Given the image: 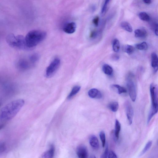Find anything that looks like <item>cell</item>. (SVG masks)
I'll use <instances>...</instances> for the list:
<instances>
[{
    "instance_id": "cell-38",
    "label": "cell",
    "mask_w": 158,
    "mask_h": 158,
    "mask_svg": "<svg viewBox=\"0 0 158 158\" xmlns=\"http://www.w3.org/2000/svg\"><path fill=\"white\" fill-rule=\"evenodd\" d=\"M119 57L118 55H114L113 57V59L114 60H118L119 59Z\"/></svg>"
},
{
    "instance_id": "cell-30",
    "label": "cell",
    "mask_w": 158,
    "mask_h": 158,
    "mask_svg": "<svg viewBox=\"0 0 158 158\" xmlns=\"http://www.w3.org/2000/svg\"><path fill=\"white\" fill-rule=\"evenodd\" d=\"M39 58V55L37 54H33L31 55L29 57V59L31 62L33 63L37 62Z\"/></svg>"
},
{
    "instance_id": "cell-26",
    "label": "cell",
    "mask_w": 158,
    "mask_h": 158,
    "mask_svg": "<svg viewBox=\"0 0 158 158\" xmlns=\"http://www.w3.org/2000/svg\"><path fill=\"white\" fill-rule=\"evenodd\" d=\"M112 87L116 88L118 90V93L119 94L126 93L127 90L123 86H122L119 85L114 84L112 85Z\"/></svg>"
},
{
    "instance_id": "cell-28",
    "label": "cell",
    "mask_w": 158,
    "mask_h": 158,
    "mask_svg": "<svg viewBox=\"0 0 158 158\" xmlns=\"http://www.w3.org/2000/svg\"><path fill=\"white\" fill-rule=\"evenodd\" d=\"M152 141H150L147 143L144 148L142 151L140 155V156H141L143 155L145 153L149 150L152 144Z\"/></svg>"
},
{
    "instance_id": "cell-14",
    "label": "cell",
    "mask_w": 158,
    "mask_h": 158,
    "mask_svg": "<svg viewBox=\"0 0 158 158\" xmlns=\"http://www.w3.org/2000/svg\"><path fill=\"white\" fill-rule=\"evenodd\" d=\"M134 34L136 38H144L147 37L148 33L145 29L141 28L136 30L134 31Z\"/></svg>"
},
{
    "instance_id": "cell-25",
    "label": "cell",
    "mask_w": 158,
    "mask_h": 158,
    "mask_svg": "<svg viewBox=\"0 0 158 158\" xmlns=\"http://www.w3.org/2000/svg\"><path fill=\"white\" fill-rule=\"evenodd\" d=\"M135 46L137 49L141 50H146L148 48V45L145 42L136 44Z\"/></svg>"
},
{
    "instance_id": "cell-34",
    "label": "cell",
    "mask_w": 158,
    "mask_h": 158,
    "mask_svg": "<svg viewBox=\"0 0 158 158\" xmlns=\"http://www.w3.org/2000/svg\"><path fill=\"white\" fill-rule=\"evenodd\" d=\"M6 147L4 144H0V153L3 152L6 150Z\"/></svg>"
},
{
    "instance_id": "cell-24",
    "label": "cell",
    "mask_w": 158,
    "mask_h": 158,
    "mask_svg": "<svg viewBox=\"0 0 158 158\" xmlns=\"http://www.w3.org/2000/svg\"><path fill=\"white\" fill-rule=\"evenodd\" d=\"M120 43L118 39H115L113 41V48L114 52L118 53L120 49Z\"/></svg>"
},
{
    "instance_id": "cell-21",
    "label": "cell",
    "mask_w": 158,
    "mask_h": 158,
    "mask_svg": "<svg viewBox=\"0 0 158 158\" xmlns=\"http://www.w3.org/2000/svg\"><path fill=\"white\" fill-rule=\"evenodd\" d=\"M108 106L110 109L113 112H116L119 109V104L118 102H111Z\"/></svg>"
},
{
    "instance_id": "cell-10",
    "label": "cell",
    "mask_w": 158,
    "mask_h": 158,
    "mask_svg": "<svg viewBox=\"0 0 158 158\" xmlns=\"http://www.w3.org/2000/svg\"><path fill=\"white\" fill-rule=\"evenodd\" d=\"M76 27V24L74 22H70L65 25L63 28V30L66 33L72 34L75 31Z\"/></svg>"
},
{
    "instance_id": "cell-22",
    "label": "cell",
    "mask_w": 158,
    "mask_h": 158,
    "mask_svg": "<svg viewBox=\"0 0 158 158\" xmlns=\"http://www.w3.org/2000/svg\"><path fill=\"white\" fill-rule=\"evenodd\" d=\"M139 17L143 21L149 22L150 20V17L149 15L145 12H141L139 14Z\"/></svg>"
},
{
    "instance_id": "cell-15",
    "label": "cell",
    "mask_w": 158,
    "mask_h": 158,
    "mask_svg": "<svg viewBox=\"0 0 158 158\" xmlns=\"http://www.w3.org/2000/svg\"><path fill=\"white\" fill-rule=\"evenodd\" d=\"M151 66L155 72L158 70V58L157 55L155 53H152L151 54Z\"/></svg>"
},
{
    "instance_id": "cell-8",
    "label": "cell",
    "mask_w": 158,
    "mask_h": 158,
    "mask_svg": "<svg viewBox=\"0 0 158 158\" xmlns=\"http://www.w3.org/2000/svg\"><path fill=\"white\" fill-rule=\"evenodd\" d=\"M6 41L10 47L14 48H17V39L13 33L8 34L6 37Z\"/></svg>"
},
{
    "instance_id": "cell-13",
    "label": "cell",
    "mask_w": 158,
    "mask_h": 158,
    "mask_svg": "<svg viewBox=\"0 0 158 158\" xmlns=\"http://www.w3.org/2000/svg\"><path fill=\"white\" fill-rule=\"evenodd\" d=\"M55 151L54 145H52L50 146L49 149L45 152L42 155V158H53Z\"/></svg>"
},
{
    "instance_id": "cell-3",
    "label": "cell",
    "mask_w": 158,
    "mask_h": 158,
    "mask_svg": "<svg viewBox=\"0 0 158 158\" xmlns=\"http://www.w3.org/2000/svg\"><path fill=\"white\" fill-rule=\"evenodd\" d=\"M150 91L152 101V107L150 110L147 123L149 124L152 117L156 114L158 111V89L157 86L156 85L152 84H151Z\"/></svg>"
},
{
    "instance_id": "cell-2",
    "label": "cell",
    "mask_w": 158,
    "mask_h": 158,
    "mask_svg": "<svg viewBox=\"0 0 158 158\" xmlns=\"http://www.w3.org/2000/svg\"><path fill=\"white\" fill-rule=\"evenodd\" d=\"M47 34L42 31H31L25 37L27 49L32 48L36 46L46 38Z\"/></svg>"
},
{
    "instance_id": "cell-29",
    "label": "cell",
    "mask_w": 158,
    "mask_h": 158,
    "mask_svg": "<svg viewBox=\"0 0 158 158\" xmlns=\"http://www.w3.org/2000/svg\"><path fill=\"white\" fill-rule=\"evenodd\" d=\"M100 137L102 142V145L103 148L104 147L106 144V135L104 132L101 131L100 133Z\"/></svg>"
},
{
    "instance_id": "cell-4",
    "label": "cell",
    "mask_w": 158,
    "mask_h": 158,
    "mask_svg": "<svg viewBox=\"0 0 158 158\" xmlns=\"http://www.w3.org/2000/svg\"><path fill=\"white\" fill-rule=\"evenodd\" d=\"M126 84L130 98L135 102L137 96L136 85L134 76L132 73L129 74L127 78Z\"/></svg>"
},
{
    "instance_id": "cell-9",
    "label": "cell",
    "mask_w": 158,
    "mask_h": 158,
    "mask_svg": "<svg viewBox=\"0 0 158 158\" xmlns=\"http://www.w3.org/2000/svg\"><path fill=\"white\" fill-rule=\"evenodd\" d=\"M16 38L17 48L21 49H27L25 37L22 35H19L16 36Z\"/></svg>"
},
{
    "instance_id": "cell-20",
    "label": "cell",
    "mask_w": 158,
    "mask_h": 158,
    "mask_svg": "<svg viewBox=\"0 0 158 158\" xmlns=\"http://www.w3.org/2000/svg\"><path fill=\"white\" fill-rule=\"evenodd\" d=\"M123 50L124 52L130 55L134 52L135 49L132 45H127L124 46Z\"/></svg>"
},
{
    "instance_id": "cell-18",
    "label": "cell",
    "mask_w": 158,
    "mask_h": 158,
    "mask_svg": "<svg viewBox=\"0 0 158 158\" xmlns=\"http://www.w3.org/2000/svg\"><path fill=\"white\" fill-rule=\"evenodd\" d=\"M102 70L104 73L108 75H111L113 73V68L107 64H105L103 65Z\"/></svg>"
},
{
    "instance_id": "cell-23",
    "label": "cell",
    "mask_w": 158,
    "mask_h": 158,
    "mask_svg": "<svg viewBox=\"0 0 158 158\" xmlns=\"http://www.w3.org/2000/svg\"><path fill=\"white\" fill-rule=\"evenodd\" d=\"M81 88L80 86H74L68 96V99H70L75 95L77 94Z\"/></svg>"
},
{
    "instance_id": "cell-39",
    "label": "cell",
    "mask_w": 158,
    "mask_h": 158,
    "mask_svg": "<svg viewBox=\"0 0 158 158\" xmlns=\"http://www.w3.org/2000/svg\"><path fill=\"white\" fill-rule=\"evenodd\" d=\"M4 126V125L3 124L0 125V130H1L2 128H3Z\"/></svg>"
},
{
    "instance_id": "cell-16",
    "label": "cell",
    "mask_w": 158,
    "mask_h": 158,
    "mask_svg": "<svg viewBox=\"0 0 158 158\" xmlns=\"http://www.w3.org/2000/svg\"><path fill=\"white\" fill-rule=\"evenodd\" d=\"M121 129V126L120 122L118 120H116L115 122V135L117 140L119 139Z\"/></svg>"
},
{
    "instance_id": "cell-6",
    "label": "cell",
    "mask_w": 158,
    "mask_h": 158,
    "mask_svg": "<svg viewBox=\"0 0 158 158\" xmlns=\"http://www.w3.org/2000/svg\"><path fill=\"white\" fill-rule=\"evenodd\" d=\"M126 114L127 118L130 125H132L134 117V110L132 107L130 102H126L125 104Z\"/></svg>"
},
{
    "instance_id": "cell-12",
    "label": "cell",
    "mask_w": 158,
    "mask_h": 158,
    "mask_svg": "<svg viewBox=\"0 0 158 158\" xmlns=\"http://www.w3.org/2000/svg\"><path fill=\"white\" fill-rule=\"evenodd\" d=\"M88 95L90 97L93 99H100L102 97V93L97 89H92L88 92Z\"/></svg>"
},
{
    "instance_id": "cell-31",
    "label": "cell",
    "mask_w": 158,
    "mask_h": 158,
    "mask_svg": "<svg viewBox=\"0 0 158 158\" xmlns=\"http://www.w3.org/2000/svg\"><path fill=\"white\" fill-rule=\"evenodd\" d=\"M108 158H118L115 153L113 151L111 150L108 152Z\"/></svg>"
},
{
    "instance_id": "cell-1",
    "label": "cell",
    "mask_w": 158,
    "mask_h": 158,
    "mask_svg": "<svg viewBox=\"0 0 158 158\" xmlns=\"http://www.w3.org/2000/svg\"><path fill=\"white\" fill-rule=\"evenodd\" d=\"M24 104L22 99L13 101L3 107L0 111V119L4 121L11 120L16 116Z\"/></svg>"
},
{
    "instance_id": "cell-40",
    "label": "cell",
    "mask_w": 158,
    "mask_h": 158,
    "mask_svg": "<svg viewBox=\"0 0 158 158\" xmlns=\"http://www.w3.org/2000/svg\"><path fill=\"white\" fill-rule=\"evenodd\" d=\"M90 158H96V157L95 155H92L91 156Z\"/></svg>"
},
{
    "instance_id": "cell-11",
    "label": "cell",
    "mask_w": 158,
    "mask_h": 158,
    "mask_svg": "<svg viewBox=\"0 0 158 158\" xmlns=\"http://www.w3.org/2000/svg\"><path fill=\"white\" fill-rule=\"evenodd\" d=\"M89 143L90 146L95 150L99 148V143L97 137L94 135L91 136L89 139Z\"/></svg>"
},
{
    "instance_id": "cell-35",
    "label": "cell",
    "mask_w": 158,
    "mask_h": 158,
    "mask_svg": "<svg viewBox=\"0 0 158 158\" xmlns=\"http://www.w3.org/2000/svg\"><path fill=\"white\" fill-rule=\"evenodd\" d=\"M97 32L95 30L92 31L90 34V37L91 38H96L97 35Z\"/></svg>"
},
{
    "instance_id": "cell-27",
    "label": "cell",
    "mask_w": 158,
    "mask_h": 158,
    "mask_svg": "<svg viewBox=\"0 0 158 158\" xmlns=\"http://www.w3.org/2000/svg\"><path fill=\"white\" fill-rule=\"evenodd\" d=\"M110 1H109V0L106 1H105L102 8L101 10V14L102 15H104L108 11Z\"/></svg>"
},
{
    "instance_id": "cell-33",
    "label": "cell",
    "mask_w": 158,
    "mask_h": 158,
    "mask_svg": "<svg viewBox=\"0 0 158 158\" xmlns=\"http://www.w3.org/2000/svg\"><path fill=\"white\" fill-rule=\"evenodd\" d=\"M99 21V17L98 16L95 17L93 19V23L95 26L97 27L98 26Z\"/></svg>"
},
{
    "instance_id": "cell-37",
    "label": "cell",
    "mask_w": 158,
    "mask_h": 158,
    "mask_svg": "<svg viewBox=\"0 0 158 158\" xmlns=\"http://www.w3.org/2000/svg\"><path fill=\"white\" fill-rule=\"evenodd\" d=\"M145 3L147 4H150L152 3V1L150 0H145L143 1Z\"/></svg>"
},
{
    "instance_id": "cell-32",
    "label": "cell",
    "mask_w": 158,
    "mask_h": 158,
    "mask_svg": "<svg viewBox=\"0 0 158 158\" xmlns=\"http://www.w3.org/2000/svg\"><path fill=\"white\" fill-rule=\"evenodd\" d=\"M109 152L108 145H107L105 151L101 156L100 158H107Z\"/></svg>"
},
{
    "instance_id": "cell-5",
    "label": "cell",
    "mask_w": 158,
    "mask_h": 158,
    "mask_svg": "<svg viewBox=\"0 0 158 158\" xmlns=\"http://www.w3.org/2000/svg\"><path fill=\"white\" fill-rule=\"evenodd\" d=\"M60 63V60L58 58H55L52 61L46 71V76L47 77H52L58 69Z\"/></svg>"
},
{
    "instance_id": "cell-7",
    "label": "cell",
    "mask_w": 158,
    "mask_h": 158,
    "mask_svg": "<svg viewBox=\"0 0 158 158\" xmlns=\"http://www.w3.org/2000/svg\"><path fill=\"white\" fill-rule=\"evenodd\" d=\"M76 153L79 158H88V150L87 148L84 145L79 146L76 150Z\"/></svg>"
},
{
    "instance_id": "cell-17",
    "label": "cell",
    "mask_w": 158,
    "mask_h": 158,
    "mask_svg": "<svg viewBox=\"0 0 158 158\" xmlns=\"http://www.w3.org/2000/svg\"><path fill=\"white\" fill-rule=\"evenodd\" d=\"M19 68L22 70H27L29 67V65L27 61L24 59L20 60L18 63Z\"/></svg>"
},
{
    "instance_id": "cell-36",
    "label": "cell",
    "mask_w": 158,
    "mask_h": 158,
    "mask_svg": "<svg viewBox=\"0 0 158 158\" xmlns=\"http://www.w3.org/2000/svg\"><path fill=\"white\" fill-rule=\"evenodd\" d=\"M155 33L157 36H158V24H157L155 25Z\"/></svg>"
},
{
    "instance_id": "cell-19",
    "label": "cell",
    "mask_w": 158,
    "mask_h": 158,
    "mask_svg": "<svg viewBox=\"0 0 158 158\" xmlns=\"http://www.w3.org/2000/svg\"><path fill=\"white\" fill-rule=\"evenodd\" d=\"M121 27L126 31L132 32L133 31V29L131 24L128 22H124L120 24Z\"/></svg>"
}]
</instances>
